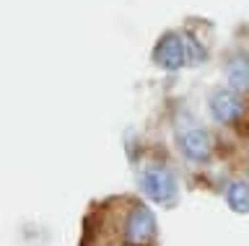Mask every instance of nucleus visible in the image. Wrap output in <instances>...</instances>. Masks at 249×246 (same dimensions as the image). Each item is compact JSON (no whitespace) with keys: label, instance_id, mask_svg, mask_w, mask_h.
Listing matches in <instances>:
<instances>
[{"label":"nucleus","instance_id":"f257e3e1","mask_svg":"<svg viewBox=\"0 0 249 246\" xmlns=\"http://www.w3.org/2000/svg\"><path fill=\"white\" fill-rule=\"evenodd\" d=\"M156 218L132 197H112L86 218L81 246H153Z\"/></svg>","mask_w":249,"mask_h":246},{"label":"nucleus","instance_id":"f03ea898","mask_svg":"<svg viewBox=\"0 0 249 246\" xmlns=\"http://www.w3.org/2000/svg\"><path fill=\"white\" fill-rule=\"evenodd\" d=\"M140 189L145 192L148 197L153 199V202L159 205H169L171 199L177 197V181L174 176H171L169 168H145L143 174H140Z\"/></svg>","mask_w":249,"mask_h":246},{"label":"nucleus","instance_id":"7ed1b4c3","mask_svg":"<svg viewBox=\"0 0 249 246\" xmlns=\"http://www.w3.org/2000/svg\"><path fill=\"white\" fill-rule=\"evenodd\" d=\"M210 114L221 125H233L244 114V98L236 88H218L210 96Z\"/></svg>","mask_w":249,"mask_h":246},{"label":"nucleus","instance_id":"20e7f679","mask_svg":"<svg viewBox=\"0 0 249 246\" xmlns=\"http://www.w3.org/2000/svg\"><path fill=\"white\" fill-rule=\"evenodd\" d=\"M153 60L166 70H179L187 63V42L179 34H166L153 49Z\"/></svg>","mask_w":249,"mask_h":246},{"label":"nucleus","instance_id":"39448f33","mask_svg":"<svg viewBox=\"0 0 249 246\" xmlns=\"http://www.w3.org/2000/svg\"><path fill=\"white\" fill-rule=\"evenodd\" d=\"M182 153L190 161H208L210 158V135L205 130H190V132H184Z\"/></svg>","mask_w":249,"mask_h":246},{"label":"nucleus","instance_id":"423d86ee","mask_svg":"<svg viewBox=\"0 0 249 246\" xmlns=\"http://www.w3.org/2000/svg\"><path fill=\"white\" fill-rule=\"evenodd\" d=\"M226 75H229L231 88H236L239 94L249 91V57L247 55L231 57L229 65H226Z\"/></svg>","mask_w":249,"mask_h":246},{"label":"nucleus","instance_id":"0eeeda50","mask_svg":"<svg viewBox=\"0 0 249 246\" xmlns=\"http://www.w3.org/2000/svg\"><path fill=\"white\" fill-rule=\"evenodd\" d=\"M226 199L236 213H247L249 210V184L247 181H233L229 192H226Z\"/></svg>","mask_w":249,"mask_h":246}]
</instances>
